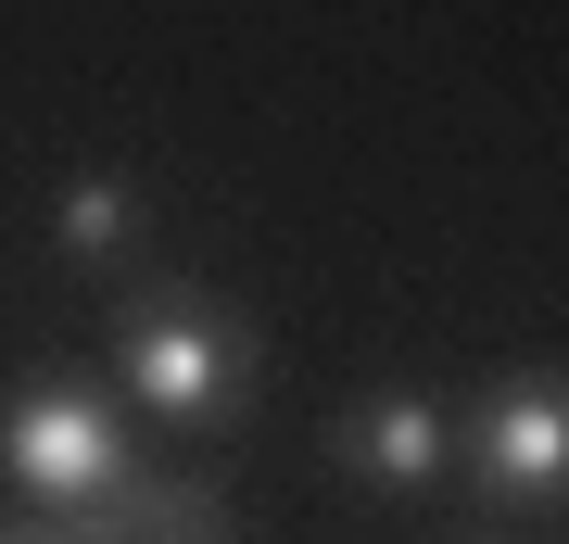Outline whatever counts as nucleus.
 <instances>
[{
  "instance_id": "f257e3e1",
  "label": "nucleus",
  "mask_w": 569,
  "mask_h": 544,
  "mask_svg": "<svg viewBox=\"0 0 569 544\" xmlns=\"http://www.w3.org/2000/svg\"><path fill=\"white\" fill-rule=\"evenodd\" d=\"M102 380L127 393L140 431H178V444H228L266 393V343L253 317L216 279H152L102 317Z\"/></svg>"
},
{
  "instance_id": "f03ea898",
  "label": "nucleus",
  "mask_w": 569,
  "mask_h": 544,
  "mask_svg": "<svg viewBox=\"0 0 569 544\" xmlns=\"http://www.w3.org/2000/svg\"><path fill=\"white\" fill-rule=\"evenodd\" d=\"M0 494L39 532H114L152 494L140 418H127V393L102 367H26L0 393Z\"/></svg>"
},
{
  "instance_id": "7ed1b4c3",
  "label": "nucleus",
  "mask_w": 569,
  "mask_h": 544,
  "mask_svg": "<svg viewBox=\"0 0 569 544\" xmlns=\"http://www.w3.org/2000/svg\"><path fill=\"white\" fill-rule=\"evenodd\" d=\"M456 482L481 520H569V367H507L456 405Z\"/></svg>"
},
{
  "instance_id": "20e7f679",
  "label": "nucleus",
  "mask_w": 569,
  "mask_h": 544,
  "mask_svg": "<svg viewBox=\"0 0 569 544\" xmlns=\"http://www.w3.org/2000/svg\"><path fill=\"white\" fill-rule=\"evenodd\" d=\"M329 468H342L355 494H392V506L443 494L456 482V393H430V380L355 393L342 418H329Z\"/></svg>"
},
{
  "instance_id": "39448f33",
  "label": "nucleus",
  "mask_w": 569,
  "mask_h": 544,
  "mask_svg": "<svg viewBox=\"0 0 569 544\" xmlns=\"http://www.w3.org/2000/svg\"><path fill=\"white\" fill-rule=\"evenodd\" d=\"M39 241H51V266H63V279H114V266L152 241V190L127 178V165H77V178H51Z\"/></svg>"
}]
</instances>
